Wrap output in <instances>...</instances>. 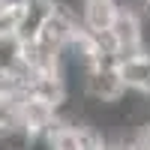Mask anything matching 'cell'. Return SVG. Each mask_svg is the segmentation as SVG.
I'll return each instance as SVG.
<instances>
[{"label":"cell","instance_id":"cell-1","mask_svg":"<svg viewBox=\"0 0 150 150\" xmlns=\"http://www.w3.org/2000/svg\"><path fill=\"white\" fill-rule=\"evenodd\" d=\"M15 120H18V129H24L30 138H45L48 129L54 126V108L30 93H21L15 105Z\"/></svg>","mask_w":150,"mask_h":150},{"label":"cell","instance_id":"cell-2","mask_svg":"<svg viewBox=\"0 0 150 150\" xmlns=\"http://www.w3.org/2000/svg\"><path fill=\"white\" fill-rule=\"evenodd\" d=\"M126 93V87L120 81V72L117 69H99L93 66L84 78V87H81V96L93 99V102H117V99Z\"/></svg>","mask_w":150,"mask_h":150},{"label":"cell","instance_id":"cell-3","mask_svg":"<svg viewBox=\"0 0 150 150\" xmlns=\"http://www.w3.org/2000/svg\"><path fill=\"white\" fill-rule=\"evenodd\" d=\"M117 12H120V0H81L78 24L87 33H99V30H108L114 24Z\"/></svg>","mask_w":150,"mask_h":150},{"label":"cell","instance_id":"cell-4","mask_svg":"<svg viewBox=\"0 0 150 150\" xmlns=\"http://www.w3.org/2000/svg\"><path fill=\"white\" fill-rule=\"evenodd\" d=\"M120 81L126 90L132 93H141V96H150V54H132V57H123L120 60Z\"/></svg>","mask_w":150,"mask_h":150},{"label":"cell","instance_id":"cell-5","mask_svg":"<svg viewBox=\"0 0 150 150\" xmlns=\"http://www.w3.org/2000/svg\"><path fill=\"white\" fill-rule=\"evenodd\" d=\"M51 9H54L51 0H21V18H18L15 36L21 42L36 39V33L42 30V24H45L48 15H51Z\"/></svg>","mask_w":150,"mask_h":150},{"label":"cell","instance_id":"cell-6","mask_svg":"<svg viewBox=\"0 0 150 150\" xmlns=\"http://www.w3.org/2000/svg\"><path fill=\"white\" fill-rule=\"evenodd\" d=\"M48 150H81V126H69V123H57L45 135Z\"/></svg>","mask_w":150,"mask_h":150},{"label":"cell","instance_id":"cell-7","mask_svg":"<svg viewBox=\"0 0 150 150\" xmlns=\"http://www.w3.org/2000/svg\"><path fill=\"white\" fill-rule=\"evenodd\" d=\"M21 51H24V42L15 33H0V78L21 63Z\"/></svg>","mask_w":150,"mask_h":150}]
</instances>
